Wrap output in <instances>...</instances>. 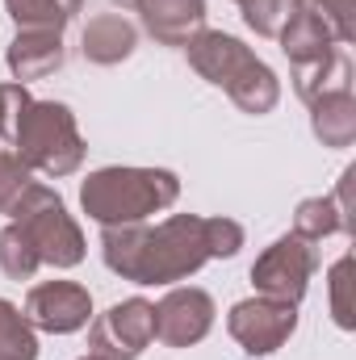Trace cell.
<instances>
[{"label": "cell", "mask_w": 356, "mask_h": 360, "mask_svg": "<svg viewBox=\"0 0 356 360\" xmlns=\"http://www.w3.org/2000/svg\"><path fill=\"white\" fill-rule=\"evenodd\" d=\"M201 226L205 222L180 218V222H168L160 235H143V239H134V235H105V260H109V269L126 272V276H134L143 285L172 281V276L197 269L205 260V252H189V243H193V235ZM197 243H205L214 256H231L239 248V226L210 222L205 239H197Z\"/></svg>", "instance_id": "obj_1"}, {"label": "cell", "mask_w": 356, "mask_h": 360, "mask_svg": "<svg viewBox=\"0 0 356 360\" xmlns=\"http://www.w3.org/2000/svg\"><path fill=\"white\" fill-rule=\"evenodd\" d=\"M177 197V180L168 172H96L84 184V205L101 222H134L151 214L155 205H168Z\"/></svg>", "instance_id": "obj_2"}, {"label": "cell", "mask_w": 356, "mask_h": 360, "mask_svg": "<svg viewBox=\"0 0 356 360\" xmlns=\"http://www.w3.org/2000/svg\"><path fill=\"white\" fill-rule=\"evenodd\" d=\"M21 122H17V147L46 172H72L80 164V139L63 105H38L21 96Z\"/></svg>", "instance_id": "obj_3"}, {"label": "cell", "mask_w": 356, "mask_h": 360, "mask_svg": "<svg viewBox=\"0 0 356 360\" xmlns=\"http://www.w3.org/2000/svg\"><path fill=\"white\" fill-rule=\"evenodd\" d=\"M21 214H25V222L34 226V239H30V243L42 248V252H38L42 260H55V264H76V260H80V235H76V226L68 222L59 197H51L46 188H30L25 201H17V218H21Z\"/></svg>", "instance_id": "obj_4"}, {"label": "cell", "mask_w": 356, "mask_h": 360, "mask_svg": "<svg viewBox=\"0 0 356 360\" xmlns=\"http://www.w3.org/2000/svg\"><path fill=\"white\" fill-rule=\"evenodd\" d=\"M155 335V310L147 302H126V306H113L105 314V323L92 331L96 348L101 352H113V356L130 360L143 352V344Z\"/></svg>", "instance_id": "obj_5"}, {"label": "cell", "mask_w": 356, "mask_h": 360, "mask_svg": "<svg viewBox=\"0 0 356 360\" xmlns=\"http://www.w3.org/2000/svg\"><path fill=\"white\" fill-rule=\"evenodd\" d=\"M30 314L46 331H76V327L89 323V293L76 289V285H63V281L42 285L30 297Z\"/></svg>", "instance_id": "obj_6"}, {"label": "cell", "mask_w": 356, "mask_h": 360, "mask_svg": "<svg viewBox=\"0 0 356 360\" xmlns=\"http://www.w3.org/2000/svg\"><path fill=\"white\" fill-rule=\"evenodd\" d=\"M231 331L248 344V352H272L289 331H293V310L289 306H235Z\"/></svg>", "instance_id": "obj_7"}, {"label": "cell", "mask_w": 356, "mask_h": 360, "mask_svg": "<svg viewBox=\"0 0 356 360\" xmlns=\"http://www.w3.org/2000/svg\"><path fill=\"white\" fill-rule=\"evenodd\" d=\"M306 272H310V252H302V243H276L272 252H268L265 260L256 264V281L272 289V293H281V297H298L302 289H306Z\"/></svg>", "instance_id": "obj_8"}, {"label": "cell", "mask_w": 356, "mask_h": 360, "mask_svg": "<svg viewBox=\"0 0 356 360\" xmlns=\"http://www.w3.org/2000/svg\"><path fill=\"white\" fill-rule=\"evenodd\" d=\"M155 327L164 331L168 344H184V340H197L205 327H210V297L189 289V293H172L160 310H155Z\"/></svg>", "instance_id": "obj_9"}, {"label": "cell", "mask_w": 356, "mask_h": 360, "mask_svg": "<svg viewBox=\"0 0 356 360\" xmlns=\"http://www.w3.org/2000/svg\"><path fill=\"white\" fill-rule=\"evenodd\" d=\"M13 72L21 80H34V76H46L51 68L63 63V46H59V34H30V38H17L13 42V55H8Z\"/></svg>", "instance_id": "obj_10"}, {"label": "cell", "mask_w": 356, "mask_h": 360, "mask_svg": "<svg viewBox=\"0 0 356 360\" xmlns=\"http://www.w3.org/2000/svg\"><path fill=\"white\" fill-rule=\"evenodd\" d=\"M143 8H147L151 34L172 38V42L184 34V25L201 21V0H143Z\"/></svg>", "instance_id": "obj_11"}, {"label": "cell", "mask_w": 356, "mask_h": 360, "mask_svg": "<svg viewBox=\"0 0 356 360\" xmlns=\"http://www.w3.org/2000/svg\"><path fill=\"white\" fill-rule=\"evenodd\" d=\"M130 46H134V34H130V25L122 17H101L84 34V51L101 63H113V59L130 55Z\"/></svg>", "instance_id": "obj_12"}, {"label": "cell", "mask_w": 356, "mask_h": 360, "mask_svg": "<svg viewBox=\"0 0 356 360\" xmlns=\"http://www.w3.org/2000/svg\"><path fill=\"white\" fill-rule=\"evenodd\" d=\"M34 356H38V348H34L30 327L21 323V314L8 302H0V360H34Z\"/></svg>", "instance_id": "obj_13"}, {"label": "cell", "mask_w": 356, "mask_h": 360, "mask_svg": "<svg viewBox=\"0 0 356 360\" xmlns=\"http://www.w3.org/2000/svg\"><path fill=\"white\" fill-rule=\"evenodd\" d=\"M76 4H80V0H8V8H13L17 21H25V25L46 21L51 30H59V25L76 13Z\"/></svg>", "instance_id": "obj_14"}, {"label": "cell", "mask_w": 356, "mask_h": 360, "mask_svg": "<svg viewBox=\"0 0 356 360\" xmlns=\"http://www.w3.org/2000/svg\"><path fill=\"white\" fill-rule=\"evenodd\" d=\"M0 260H4V269L13 276H30L34 264H38V252H34V243L21 231H4L0 235Z\"/></svg>", "instance_id": "obj_15"}, {"label": "cell", "mask_w": 356, "mask_h": 360, "mask_svg": "<svg viewBox=\"0 0 356 360\" xmlns=\"http://www.w3.org/2000/svg\"><path fill=\"white\" fill-rule=\"evenodd\" d=\"M25 188V172H17V164L8 155H0V205H8V193Z\"/></svg>", "instance_id": "obj_16"}, {"label": "cell", "mask_w": 356, "mask_h": 360, "mask_svg": "<svg viewBox=\"0 0 356 360\" xmlns=\"http://www.w3.org/2000/svg\"><path fill=\"white\" fill-rule=\"evenodd\" d=\"M4 96H8V89H0V101H4ZM0 113H4V109H0Z\"/></svg>", "instance_id": "obj_17"}]
</instances>
